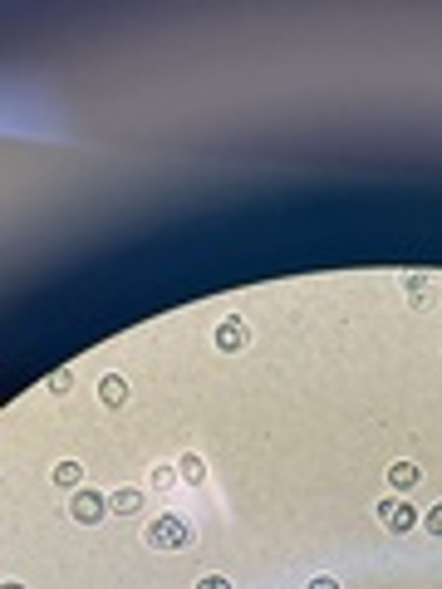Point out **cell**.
Masks as SVG:
<instances>
[{
    "label": "cell",
    "instance_id": "cell-13",
    "mask_svg": "<svg viewBox=\"0 0 442 589\" xmlns=\"http://www.w3.org/2000/svg\"><path fill=\"white\" fill-rule=\"evenodd\" d=\"M197 589H232V579H221V575H201Z\"/></svg>",
    "mask_w": 442,
    "mask_h": 589
},
{
    "label": "cell",
    "instance_id": "cell-3",
    "mask_svg": "<svg viewBox=\"0 0 442 589\" xmlns=\"http://www.w3.org/2000/svg\"><path fill=\"white\" fill-rule=\"evenodd\" d=\"M251 344V329H246V319H236V315H226L217 325V349L221 354H236V349H246Z\"/></svg>",
    "mask_w": 442,
    "mask_h": 589
},
{
    "label": "cell",
    "instance_id": "cell-11",
    "mask_svg": "<svg viewBox=\"0 0 442 589\" xmlns=\"http://www.w3.org/2000/svg\"><path fill=\"white\" fill-rule=\"evenodd\" d=\"M408 280V290H413V305H422V290H428V275L422 271H413V275H403Z\"/></svg>",
    "mask_w": 442,
    "mask_h": 589
},
{
    "label": "cell",
    "instance_id": "cell-1",
    "mask_svg": "<svg viewBox=\"0 0 442 589\" xmlns=\"http://www.w3.org/2000/svg\"><path fill=\"white\" fill-rule=\"evenodd\" d=\"M147 546L153 550H187L192 546V526L178 521V515H158V521L147 526Z\"/></svg>",
    "mask_w": 442,
    "mask_h": 589
},
{
    "label": "cell",
    "instance_id": "cell-10",
    "mask_svg": "<svg viewBox=\"0 0 442 589\" xmlns=\"http://www.w3.org/2000/svg\"><path fill=\"white\" fill-rule=\"evenodd\" d=\"M172 482H178V467H168V462H162V467H153V486H158V491H168Z\"/></svg>",
    "mask_w": 442,
    "mask_h": 589
},
{
    "label": "cell",
    "instance_id": "cell-4",
    "mask_svg": "<svg viewBox=\"0 0 442 589\" xmlns=\"http://www.w3.org/2000/svg\"><path fill=\"white\" fill-rule=\"evenodd\" d=\"M379 515H383V526L399 530V536H408V530L418 526V511H413L408 501H393V496H389V501H379Z\"/></svg>",
    "mask_w": 442,
    "mask_h": 589
},
{
    "label": "cell",
    "instance_id": "cell-15",
    "mask_svg": "<svg viewBox=\"0 0 442 589\" xmlns=\"http://www.w3.org/2000/svg\"><path fill=\"white\" fill-rule=\"evenodd\" d=\"M310 589H339V585L329 575H315V579H310Z\"/></svg>",
    "mask_w": 442,
    "mask_h": 589
},
{
    "label": "cell",
    "instance_id": "cell-5",
    "mask_svg": "<svg viewBox=\"0 0 442 589\" xmlns=\"http://www.w3.org/2000/svg\"><path fill=\"white\" fill-rule=\"evenodd\" d=\"M99 398H104L108 408H123L128 403V379L123 373H104V379H99Z\"/></svg>",
    "mask_w": 442,
    "mask_h": 589
},
{
    "label": "cell",
    "instance_id": "cell-12",
    "mask_svg": "<svg viewBox=\"0 0 442 589\" xmlns=\"http://www.w3.org/2000/svg\"><path fill=\"white\" fill-rule=\"evenodd\" d=\"M422 526H428V530H432V536H442V501H438V506H432V511H428V515H422Z\"/></svg>",
    "mask_w": 442,
    "mask_h": 589
},
{
    "label": "cell",
    "instance_id": "cell-7",
    "mask_svg": "<svg viewBox=\"0 0 442 589\" xmlns=\"http://www.w3.org/2000/svg\"><path fill=\"white\" fill-rule=\"evenodd\" d=\"M389 482L399 486V491H413V486L422 482V472H418L413 462H393V467H389Z\"/></svg>",
    "mask_w": 442,
    "mask_h": 589
},
{
    "label": "cell",
    "instance_id": "cell-14",
    "mask_svg": "<svg viewBox=\"0 0 442 589\" xmlns=\"http://www.w3.org/2000/svg\"><path fill=\"white\" fill-rule=\"evenodd\" d=\"M69 383H74V373H69V368H59V373H54V379H50V389H54V393H64V389H69Z\"/></svg>",
    "mask_w": 442,
    "mask_h": 589
},
{
    "label": "cell",
    "instance_id": "cell-9",
    "mask_svg": "<svg viewBox=\"0 0 442 589\" xmlns=\"http://www.w3.org/2000/svg\"><path fill=\"white\" fill-rule=\"evenodd\" d=\"M79 476H84V467H79V462H59V467H54V482H59V486H79Z\"/></svg>",
    "mask_w": 442,
    "mask_h": 589
},
{
    "label": "cell",
    "instance_id": "cell-8",
    "mask_svg": "<svg viewBox=\"0 0 442 589\" xmlns=\"http://www.w3.org/2000/svg\"><path fill=\"white\" fill-rule=\"evenodd\" d=\"M178 476H182V482H192V486H201V482H207V467H201V457H197V452L178 457Z\"/></svg>",
    "mask_w": 442,
    "mask_h": 589
},
{
    "label": "cell",
    "instance_id": "cell-2",
    "mask_svg": "<svg viewBox=\"0 0 442 589\" xmlns=\"http://www.w3.org/2000/svg\"><path fill=\"white\" fill-rule=\"evenodd\" d=\"M69 515L79 521V526H99V521L108 515V501L99 491H79V496H74V506H69Z\"/></svg>",
    "mask_w": 442,
    "mask_h": 589
},
{
    "label": "cell",
    "instance_id": "cell-16",
    "mask_svg": "<svg viewBox=\"0 0 442 589\" xmlns=\"http://www.w3.org/2000/svg\"><path fill=\"white\" fill-rule=\"evenodd\" d=\"M0 589H25V585H20V579H5V585H0Z\"/></svg>",
    "mask_w": 442,
    "mask_h": 589
},
{
    "label": "cell",
    "instance_id": "cell-6",
    "mask_svg": "<svg viewBox=\"0 0 442 589\" xmlns=\"http://www.w3.org/2000/svg\"><path fill=\"white\" fill-rule=\"evenodd\" d=\"M138 506H143V491H138V486H123V491L108 496V511H114V515H133Z\"/></svg>",
    "mask_w": 442,
    "mask_h": 589
}]
</instances>
